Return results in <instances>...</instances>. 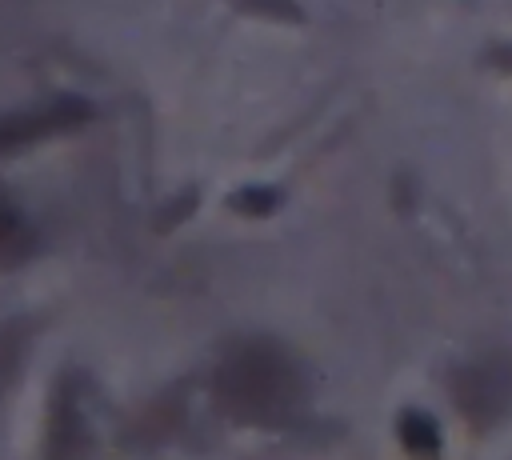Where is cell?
<instances>
[{
  "mask_svg": "<svg viewBox=\"0 0 512 460\" xmlns=\"http://www.w3.org/2000/svg\"><path fill=\"white\" fill-rule=\"evenodd\" d=\"M404 428H408V436H412V440H408L412 448H424V452H432V448H436V428H432L428 420L412 416V420H408Z\"/></svg>",
  "mask_w": 512,
  "mask_h": 460,
  "instance_id": "1",
  "label": "cell"
}]
</instances>
